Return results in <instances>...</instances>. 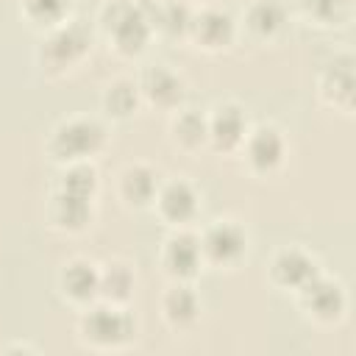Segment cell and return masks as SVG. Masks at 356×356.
I'll return each instance as SVG.
<instances>
[{"label": "cell", "mask_w": 356, "mask_h": 356, "mask_svg": "<svg viewBox=\"0 0 356 356\" xmlns=\"http://www.w3.org/2000/svg\"><path fill=\"white\" fill-rule=\"evenodd\" d=\"M197 239H200L206 267H214V270H236L250 250V234L234 217H217L206 222Z\"/></svg>", "instance_id": "obj_5"}, {"label": "cell", "mask_w": 356, "mask_h": 356, "mask_svg": "<svg viewBox=\"0 0 356 356\" xmlns=\"http://www.w3.org/2000/svg\"><path fill=\"white\" fill-rule=\"evenodd\" d=\"M92 47H95V31L83 19L72 17V19L61 22L58 28L39 33V44L33 50V64L42 78L58 81V78H67L75 70H81L83 61L92 56Z\"/></svg>", "instance_id": "obj_1"}, {"label": "cell", "mask_w": 356, "mask_h": 356, "mask_svg": "<svg viewBox=\"0 0 356 356\" xmlns=\"http://www.w3.org/2000/svg\"><path fill=\"white\" fill-rule=\"evenodd\" d=\"M295 303L314 325H337L348 314V289L339 278L317 273L303 289L295 292Z\"/></svg>", "instance_id": "obj_7"}, {"label": "cell", "mask_w": 356, "mask_h": 356, "mask_svg": "<svg viewBox=\"0 0 356 356\" xmlns=\"http://www.w3.org/2000/svg\"><path fill=\"white\" fill-rule=\"evenodd\" d=\"M206 125H209V150L231 156L239 150L242 139L250 131L248 108L239 100H217L211 108H206Z\"/></svg>", "instance_id": "obj_12"}, {"label": "cell", "mask_w": 356, "mask_h": 356, "mask_svg": "<svg viewBox=\"0 0 356 356\" xmlns=\"http://www.w3.org/2000/svg\"><path fill=\"white\" fill-rule=\"evenodd\" d=\"M159 267L167 275V281H195L206 267L197 231L170 228V234L159 245Z\"/></svg>", "instance_id": "obj_11"}, {"label": "cell", "mask_w": 356, "mask_h": 356, "mask_svg": "<svg viewBox=\"0 0 356 356\" xmlns=\"http://www.w3.org/2000/svg\"><path fill=\"white\" fill-rule=\"evenodd\" d=\"M136 292V270L128 259H108L100 264V298L111 303H131Z\"/></svg>", "instance_id": "obj_23"}, {"label": "cell", "mask_w": 356, "mask_h": 356, "mask_svg": "<svg viewBox=\"0 0 356 356\" xmlns=\"http://www.w3.org/2000/svg\"><path fill=\"white\" fill-rule=\"evenodd\" d=\"M95 214H97V200L81 197V195H72V192H64L56 186L44 206L47 225L67 236H78V234L89 231V225L95 222Z\"/></svg>", "instance_id": "obj_16"}, {"label": "cell", "mask_w": 356, "mask_h": 356, "mask_svg": "<svg viewBox=\"0 0 356 356\" xmlns=\"http://www.w3.org/2000/svg\"><path fill=\"white\" fill-rule=\"evenodd\" d=\"M0 350L3 353H39V348L36 345H28V342H8Z\"/></svg>", "instance_id": "obj_27"}, {"label": "cell", "mask_w": 356, "mask_h": 356, "mask_svg": "<svg viewBox=\"0 0 356 356\" xmlns=\"http://www.w3.org/2000/svg\"><path fill=\"white\" fill-rule=\"evenodd\" d=\"M56 289L72 309L95 303L100 298V264L89 256H70L56 273Z\"/></svg>", "instance_id": "obj_15"}, {"label": "cell", "mask_w": 356, "mask_h": 356, "mask_svg": "<svg viewBox=\"0 0 356 356\" xmlns=\"http://www.w3.org/2000/svg\"><path fill=\"white\" fill-rule=\"evenodd\" d=\"M350 6L353 0H298V11L323 28H334V25H345L350 17Z\"/></svg>", "instance_id": "obj_26"}, {"label": "cell", "mask_w": 356, "mask_h": 356, "mask_svg": "<svg viewBox=\"0 0 356 356\" xmlns=\"http://www.w3.org/2000/svg\"><path fill=\"white\" fill-rule=\"evenodd\" d=\"M159 312L170 331L175 334L192 331L203 314V298L195 281H170L159 298Z\"/></svg>", "instance_id": "obj_17"}, {"label": "cell", "mask_w": 356, "mask_h": 356, "mask_svg": "<svg viewBox=\"0 0 356 356\" xmlns=\"http://www.w3.org/2000/svg\"><path fill=\"white\" fill-rule=\"evenodd\" d=\"M97 31L120 58L142 56L156 36L142 0H103Z\"/></svg>", "instance_id": "obj_4"}, {"label": "cell", "mask_w": 356, "mask_h": 356, "mask_svg": "<svg viewBox=\"0 0 356 356\" xmlns=\"http://www.w3.org/2000/svg\"><path fill=\"white\" fill-rule=\"evenodd\" d=\"M56 189L97 200V195H100V172H97L95 161H75V164L58 167Z\"/></svg>", "instance_id": "obj_25"}, {"label": "cell", "mask_w": 356, "mask_h": 356, "mask_svg": "<svg viewBox=\"0 0 356 356\" xmlns=\"http://www.w3.org/2000/svg\"><path fill=\"white\" fill-rule=\"evenodd\" d=\"M139 92H142V103L156 108V111H167L172 114L175 108H181L186 103V78L172 70L170 64H147L142 67V72L136 75Z\"/></svg>", "instance_id": "obj_13"}, {"label": "cell", "mask_w": 356, "mask_h": 356, "mask_svg": "<svg viewBox=\"0 0 356 356\" xmlns=\"http://www.w3.org/2000/svg\"><path fill=\"white\" fill-rule=\"evenodd\" d=\"M142 92H139V83L136 78L131 75H117L111 78L103 92H100V111H103V120H111V122H125L131 120L139 108H142Z\"/></svg>", "instance_id": "obj_21"}, {"label": "cell", "mask_w": 356, "mask_h": 356, "mask_svg": "<svg viewBox=\"0 0 356 356\" xmlns=\"http://www.w3.org/2000/svg\"><path fill=\"white\" fill-rule=\"evenodd\" d=\"M108 145V125L103 117L95 114H70L58 120L47 139L44 153L56 167L75 164V161H95Z\"/></svg>", "instance_id": "obj_2"}, {"label": "cell", "mask_w": 356, "mask_h": 356, "mask_svg": "<svg viewBox=\"0 0 356 356\" xmlns=\"http://www.w3.org/2000/svg\"><path fill=\"white\" fill-rule=\"evenodd\" d=\"M159 184H161V175H159V170L153 164H147V161H128L117 172L114 192H117V200L125 209L142 211V209L153 206Z\"/></svg>", "instance_id": "obj_18"}, {"label": "cell", "mask_w": 356, "mask_h": 356, "mask_svg": "<svg viewBox=\"0 0 356 356\" xmlns=\"http://www.w3.org/2000/svg\"><path fill=\"white\" fill-rule=\"evenodd\" d=\"M147 19L156 31V36L167 39H184L192 17V3L189 0H142Z\"/></svg>", "instance_id": "obj_22"}, {"label": "cell", "mask_w": 356, "mask_h": 356, "mask_svg": "<svg viewBox=\"0 0 356 356\" xmlns=\"http://www.w3.org/2000/svg\"><path fill=\"white\" fill-rule=\"evenodd\" d=\"M136 317L128 303H111L97 298L95 303L78 309L75 337L89 350H122L136 339Z\"/></svg>", "instance_id": "obj_3"}, {"label": "cell", "mask_w": 356, "mask_h": 356, "mask_svg": "<svg viewBox=\"0 0 356 356\" xmlns=\"http://www.w3.org/2000/svg\"><path fill=\"white\" fill-rule=\"evenodd\" d=\"M236 156H242V164L250 175L273 178L286 164L289 139L275 122H256V125H250L248 136L242 139Z\"/></svg>", "instance_id": "obj_6"}, {"label": "cell", "mask_w": 356, "mask_h": 356, "mask_svg": "<svg viewBox=\"0 0 356 356\" xmlns=\"http://www.w3.org/2000/svg\"><path fill=\"white\" fill-rule=\"evenodd\" d=\"M317 97L339 114H353L356 106V58L350 50L334 53L317 75Z\"/></svg>", "instance_id": "obj_10"}, {"label": "cell", "mask_w": 356, "mask_h": 356, "mask_svg": "<svg viewBox=\"0 0 356 356\" xmlns=\"http://www.w3.org/2000/svg\"><path fill=\"white\" fill-rule=\"evenodd\" d=\"M184 39L203 53H225L239 39V19L228 8L214 3L195 6Z\"/></svg>", "instance_id": "obj_8"}, {"label": "cell", "mask_w": 356, "mask_h": 356, "mask_svg": "<svg viewBox=\"0 0 356 356\" xmlns=\"http://www.w3.org/2000/svg\"><path fill=\"white\" fill-rule=\"evenodd\" d=\"M150 209L167 228H192L200 217L203 197L189 178L172 175V178H161Z\"/></svg>", "instance_id": "obj_9"}, {"label": "cell", "mask_w": 356, "mask_h": 356, "mask_svg": "<svg viewBox=\"0 0 356 356\" xmlns=\"http://www.w3.org/2000/svg\"><path fill=\"white\" fill-rule=\"evenodd\" d=\"M317 273H323L314 253H309L300 245H284L270 256L267 264V281L281 292H298L303 289Z\"/></svg>", "instance_id": "obj_14"}, {"label": "cell", "mask_w": 356, "mask_h": 356, "mask_svg": "<svg viewBox=\"0 0 356 356\" xmlns=\"http://www.w3.org/2000/svg\"><path fill=\"white\" fill-rule=\"evenodd\" d=\"M19 17L39 33L75 17V0H17Z\"/></svg>", "instance_id": "obj_24"}, {"label": "cell", "mask_w": 356, "mask_h": 356, "mask_svg": "<svg viewBox=\"0 0 356 356\" xmlns=\"http://www.w3.org/2000/svg\"><path fill=\"white\" fill-rule=\"evenodd\" d=\"M167 139L175 150L181 153H197L209 147V125H206V111L195 106H181L170 114L167 122Z\"/></svg>", "instance_id": "obj_20"}, {"label": "cell", "mask_w": 356, "mask_h": 356, "mask_svg": "<svg viewBox=\"0 0 356 356\" xmlns=\"http://www.w3.org/2000/svg\"><path fill=\"white\" fill-rule=\"evenodd\" d=\"M289 25L286 0H248L239 17V33H248L253 42H275Z\"/></svg>", "instance_id": "obj_19"}]
</instances>
